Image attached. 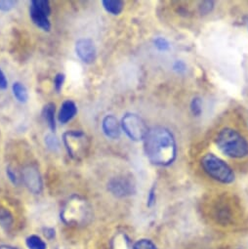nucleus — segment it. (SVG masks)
<instances>
[{"label": "nucleus", "instance_id": "nucleus-1", "mask_svg": "<svg viewBox=\"0 0 248 249\" xmlns=\"http://www.w3.org/2000/svg\"><path fill=\"white\" fill-rule=\"evenodd\" d=\"M144 150L149 160L159 166L173 163L177 156V145L170 130L162 126L149 129L144 139Z\"/></svg>", "mask_w": 248, "mask_h": 249}, {"label": "nucleus", "instance_id": "nucleus-2", "mask_svg": "<svg viewBox=\"0 0 248 249\" xmlns=\"http://www.w3.org/2000/svg\"><path fill=\"white\" fill-rule=\"evenodd\" d=\"M216 145L229 158L243 159L248 156V142L231 128H224L219 132L216 137Z\"/></svg>", "mask_w": 248, "mask_h": 249}, {"label": "nucleus", "instance_id": "nucleus-3", "mask_svg": "<svg viewBox=\"0 0 248 249\" xmlns=\"http://www.w3.org/2000/svg\"><path fill=\"white\" fill-rule=\"evenodd\" d=\"M201 166L208 176L220 183L230 184L234 181L232 169L213 154H206L201 159Z\"/></svg>", "mask_w": 248, "mask_h": 249}, {"label": "nucleus", "instance_id": "nucleus-4", "mask_svg": "<svg viewBox=\"0 0 248 249\" xmlns=\"http://www.w3.org/2000/svg\"><path fill=\"white\" fill-rule=\"evenodd\" d=\"M63 141L69 156L74 160H80L87 152L88 139L80 130L67 131L63 135Z\"/></svg>", "mask_w": 248, "mask_h": 249}, {"label": "nucleus", "instance_id": "nucleus-5", "mask_svg": "<svg viewBox=\"0 0 248 249\" xmlns=\"http://www.w3.org/2000/svg\"><path fill=\"white\" fill-rule=\"evenodd\" d=\"M121 128L133 141H142L148 134L145 121L135 113H126L121 119Z\"/></svg>", "mask_w": 248, "mask_h": 249}, {"label": "nucleus", "instance_id": "nucleus-6", "mask_svg": "<svg viewBox=\"0 0 248 249\" xmlns=\"http://www.w3.org/2000/svg\"><path fill=\"white\" fill-rule=\"evenodd\" d=\"M50 13L51 9L48 0H33L31 2L30 16L34 24L45 32H49L51 29L48 19Z\"/></svg>", "mask_w": 248, "mask_h": 249}, {"label": "nucleus", "instance_id": "nucleus-7", "mask_svg": "<svg viewBox=\"0 0 248 249\" xmlns=\"http://www.w3.org/2000/svg\"><path fill=\"white\" fill-rule=\"evenodd\" d=\"M87 212L88 208L86 202L79 197H75L67 203L61 216L68 224H78L86 218Z\"/></svg>", "mask_w": 248, "mask_h": 249}, {"label": "nucleus", "instance_id": "nucleus-8", "mask_svg": "<svg viewBox=\"0 0 248 249\" xmlns=\"http://www.w3.org/2000/svg\"><path fill=\"white\" fill-rule=\"evenodd\" d=\"M107 190L116 197H126L136 192L134 182L125 176L114 177L107 183Z\"/></svg>", "mask_w": 248, "mask_h": 249}, {"label": "nucleus", "instance_id": "nucleus-9", "mask_svg": "<svg viewBox=\"0 0 248 249\" xmlns=\"http://www.w3.org/2000/svg\"><path fill=\"white\" fill-rule=\"evenodd\" d=\"M23 181L27 188L34 194L38 195L42 191V180L38 169L35 166L29 165L23 170Z\"/></svg>", "mask_w": 248, "mask_h": 249}, {"label": "nucleus", "instance_id": "nucleus-10", "mask_svg": "<svg viewBox=\"0 0 248 249\" xmlns=\"http://www.w3.org/2000/svg\"><path fill=\"white\" fill-rule=\"evenodd\" d=\"M75 52L85 64H92L96 60V47L89 38H81L75 43Z\"/></svg>", "mask_w": 248, "mask_h": 249}, {"label": "nucleus", "instance_id": "nucleus-11", "mask_svg": "<svg viewBox=\"0 0 248 249\" xmlns=\"http://www.w3.org/2000/svg\"><path fill=\"white\" fill-rule=\"evenodd\" d=\"M102 129L104 134L112 140L118 139L121 134V125L116 117L113 115H106L102 122Z\"/></svg>", "mask_w": 248, "mask_h": 249}, {"label": "nucleus", "instance_id": "nucleus-12", "mask_svg": "<svg viewBox=\"0 0 248 249\" xmlns=\"http://www.w3.org/2000/svg\"><path fill=\"white\" fill-rule=\"evenodd\" d=\"M76 112H77V107H76L75 104L72 101L68 100V101L64 102L61 107V109H60L59 115H58L59 121L63 124L68 123L75 116Z\"/></svg>", "mask_w": 248, "mask_h": 249}, {"label": "nucleus", "instance_id": "nucleus-13", "mask_svg": "<svg viewBox=\"0 0 248 249\" xmlns=\"http://www.w3.org/2000/svg\"><path fill=\"white\" fill-rule=\"evenodd\" d=\"M43 117L45 119V121L47 122L49 128L51 129L52 132H54L56 130V121H55V105L53 103H49L47 104L44 107H43V111H42Z\"/></svg>", "mask_w": 248, "mask_h": 249}, {"label": "nucleus", "instance_id": "nucleus-14", "mask_svg": "<svg viewBox=\"0 0 248 249\" xmlns=\"http://www.w3.org/2000/svg\"><path fill=\"white\" fill-rule=\"evenodd\" d=\"M102 3L105 10L111 15H119L124 7V3L120 0H104Z\"/></svg>", "mask_w": 248, "mask_h": 249}, {"label": "nucleus", "instance_id": "nucleus-15", "mask_svg": "<svg viewBox=\"0 0 248 249\" xmlns=\"http://www.w3.org/2000/svg\"><path fill=\"white\" fill-rule=\"evenodd\" d=\"M13 94L16 99L21 103H27L29 100V92L27 87L21 82H14L12 86Z\"/></svg>", "mask_w": 248, "mask_h": 249}, {"label": "nucleus", "instance_id": "nucleus-16", "mask_svg": "<svg viewBox=\"0 0 248 249\" xmlns=\"http://www.w3.org/2000/svg\"><path fill=\"white\" fill-rule=\"evenodd\" d=\"M26 244L29 249H46V243L38 235H31L27 238Z\"/></svg>", "mask_w": 248, "mask_h": 249}, {"label": "nucleus", "instance_id": "nucleus-17", "mask_svg": "<svg viewBox=\"0 0 248 249\" xmlns=\"http://www.w3.org/2000/svg\"><path fill=\"white\" fill-rule=\"evenodd\" d=\"M13 224V216L6 208H0V226L8 230Z\"/></svg>", "mask_w": 248, "mask_h": 249}, {"label": "nucleus", "instance_id": "nucleus-18", "mask_svg": "<svg viewBox=\"0 0 248 249\" xmlns=\"http://www.w3.org/2000/svg\"><path fill=\"white\" fill-rule=\"evenodd\" d=\"M45 145L46 147L53 151V152H56L60 149V142L58 140V138L54 135V134H48L45 136Z\"/></svg>", "mask_w": 248, "mask_h": 249}, {"label": "nucleus", "instance_id": "nucleus-19", "mask_svg": "<svg viewBox=\"0 0 248 249\" xmlns=\"http://www.w3.org/2000/svg\"><path fill=\"white\" fill-rule=\"evenodd\" d=\"M133 249H158V247L152 240L142 238L136 241V243L133 246Z\"/></svg>", "mask_w": 248, "mask_h": 249}, {"label": "nucleus", "instance_id": "nucleus-20", "mask_svg": "<svg viewBox=\"0 0 248 249\" xmlns=\"http://www.w3.org/2000/svg\"><path fill=\"white\" fill-rule=\"evenodd\" d=\"M191 110L195 116H199L202 112V102L201 99L195 97L191 102Z\"/></svg>", "mask_w": 248, "mask_h": 249}, {"label": "nucleus", "instance_id": "nucleus-21", "mask_svg": "<svg viewBox=\"0 0 248 249\" xmlns=\"http://www.w3.org/2000/svg\"><path fill=\"white\" fill-rule=\"evenodd\" d=\"M154 44H155V46L158 48V50L163 51V52L169 50V48H170L169 42H168L165 38L160 37V36H159V37H157V38L154 39Z\"/></svg>", "mask_w": 248, "mask_h": 249}, {"label": "nucleus", "instance_id": "nucleus-22", "mask_svg": "<svg viewBox=\"0 0 248 249\" xmlns=\"http://www.w3.org/2000/svg\"><path fill=\"white\" fill-rule=\"evenodd\" d=\"M16 5V1L14 0H0V11L8 12L12 10Z\"/></svg>", "mask_w": 248, "mask_h": 249}, {"label": "nucleus", "instance_id": "nucleus-23", "mask_svg": "<svg viewBox=\"0 0 248 249\" xmlns=\"http://www.w3.org/2000/svg\"><path fill=\"white\" fill-rule=\"evenodd\" d=\"M214 8V2L213 1H203L200 3L199 6V11L201 14L206 15L209 12H211Z\"/></svg>", "mask_w": 248, "mask_h": 249}, {"label": "nucleus", "instance_id": "nucleus-24", "mask_svg": "<svg viewBox=\"0 0 248 249\" xmlns=\"http://www.w3.org/2000/svg\"><path fill=\"white\" fill-rule=\"evenodd\" d=\"M64 82H65V74L64 73H58L55 76V79H54V86H55V89H56L57 92L61 91Z\"/></svg>", "mask_w": 248, "mask_h": 249}, {"label": "nucleus", "instance_id": "nucleus-25", "mask_svg": "<svg viewBox=\"0 0 248 249\" xmlns=\"http://www.w3.org/2000/svg\"><path fill=\"white\" fill-rule=\"evenodd\" d=\"M6 173H7V176H8V178H9V180H10L14 185H18V183H19V178L17 177L15 171H14L11 167H7Z\"/></svg>", "mask_w": 248, "mask_h": 249}, {"label": "nucleus", "instance_id": "nucleus-26", "mask_svg": "<svg viewBox=\"0 0 248 249\" xmlns=\"http://www.w3.org/2000/svg\"><path fill=\"white\" fill-rule=\"evenodd\" d=\"M156 188L153 187L151 190H150V193H149V196H148V200H147V205L149 207H152L155 202H156Z\"/></svg>", "mask_w": 248, "mask_h": 249}, {"label": "nucleus", "instance_id": "nucleus-27", "mask_svg": "<svg viewBox=\"0 0 248 249\" xmlns=\"http://www.w3.org/2000/svg\"><path fill=\"white\" fill-rule=\"evenodd\" d=\"M7 86H8V81L6 79V76L1 71V69H0V89L4 90L7 88Z\"/></svg>", "mask_w": 248, "mask_h": 249}, {"label": "nucleus", "instance_id": "nucleus-28", "mask_svg": "<svg viewBox=\"0 0 248 249\" xmlns=\"http://www.w3.org/2000/svg\"><path fill=\"white\" fill-rule=\"evenodd\" d=\"M173 69L174 71H178V72H184L186 71V64L182 61H176L174 66H173Z\"/></svg>", "mask_w": 248, "mask_h": 249}, {"label": "nucleus", "instance_id": "nucleus-29", "mask_svg": "<svg viewBox=\"0 0 248 249\" xmlns=\"http://www.w3.org/2000/svg\"><path fill=\"white\" fill-rule=\"evenodd\" d=\"M45 235H47L48 237L52 238L55 235V231L53 229H46L45 231Z\"/></svg>", "mask_w": 248, "mask_h": 249}, {"label": "nucleus", "instance_id": "nucleus-30", "mask_svg": "<svg viewBox=\"0 0 248 249\" xmlns=\"http://www.w3.org/2000/svg\"><path fill=\"white\" fill-rule=\"evenodd\" d=\"M0 249H17V248L12 247V246H8V245H2V246H0Z\"/></svg>", "mask_w": 248, "mask_h": 249}, {"label": "nucleus", "instance_id": "nucleus-31", "mask_svg": "<svg viewBox=\"0 0 248 249\" xmlns=\"http://www.w3.org/2000/svg\"><path fill=\"white\" fill-rule=\"evenodd\" d=\"M246 24H247V27H248V16L246 17Z\"/></svg>", "mask_w": 248, "mask_h": 249}]
</instances>
